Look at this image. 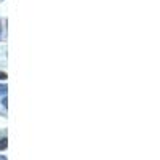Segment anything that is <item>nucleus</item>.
<instances>
[{"instance_id": "f03ea898", "label": "nucleus", "mask_w": 160, "mask_h": 160, "mask_svg": "<svg viewBox=\"0 0 160 160\" xmlns=\"http://www.w3.org/2000/svg\"><path fill=\"white\" fill-rule=\"evenodd\" d=\"M7 93V85H0V95H5Z\"/></svg>"}, {"instance_id": "20e7f679", "label": "nucleus", "mask_w": 160, "mask_h": 160, "mask_svg": "<svg viewBox=\"0 0 160 160\" xmlns=\"http://www.w3.org/2000/svg\"><path fill=\"white\" fill-rule=\"evenodd\" d=\"M0 160H7V158H5L3 155H0Z\"/></svg>"}, {"instance_id": "7ed1b4c3", "label": "nucleus", "mask_w": 160, "mask_h": 160, "mask_svg": "<svg viewBox=\"0 0 160 160\" xmlns=\"http://www.w3.org/2000/svg\"><path fill=\"white\" fill-rule=\"evenodd\" d=\"M7 78V74L5 72H0V80H5Z\"/></svg>"}, {"instance_id": "f257e3e1", "label": "nucleus", "mask_w": 160, "mask_h": 160, "mask_svg": "<svg viewBox=\"0 0 160 160\" xmlns=\"http://www.w3.org/2000/svg\"><path fill=\"white\" fill-rule=\"evenodd\" d=\"M7 144H8L7 139H0V151H3V149L7 148Z\"/></svg>"}]
</instances>
